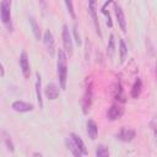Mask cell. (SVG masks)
<instances>
[{
  "label": "cell",
  "instance_id": "1",
  "mask_svg": "<svg viewBox=\"0 0 157 157\" xmlns=\"http://www.w3.org/2000/svg\"><path fill=\"white\" fill-rule=\"evenodd\" d=\"M56 72L59 77V85L61 90L66 88L67 81V56L63 49L58 50V61H56Z\"/></svg>",
  "mask_w": 157,
  "mask_h": 157
},
{
  "label": "cell",
  "instance_id": "2",
  "mask_svg": "<svg viewBox=\"0 0 157 157\" xmlns=\"http://www.w3.org/2000/svg\"><path fill=\"white\" fill-rule=\"evenodd\" d=\"M93 102V85L91 80H86V87H85V93L82 97V112L87 114L92 107Z\"/></svg>",
  "mask_w": 157,
  "mask_h": 157
},
{
  "label": "cell",
  "instance_id": "3",
  "mask_svg": "<svg viewBox=\"0 0 157 157\" xmlns=\"http://www.w3.org/2000/svg\"><path fill=\"white\" fill-rule=\"evenodd\" d=\"M0 17L2 23L9 28V31L12 29L11 25V1L4 0L0 2Z\"/></svg>",
  "mask_w": 157,
  "mask_h": 157
},
{
  "label": "cell",
  "instance_id": "4",
  "mask_svg": "<svg viewBox=\"0 0 157 157\" xmlns=\"http://www.w3.org/2000/svg\"><path fill=\"white\" fill-rule=\"evenodd\" d=\"M63 44H64V52L67 55H72L74 52V45H72V37L69 31V27L66 25L63 26Z\"/></svg>",
  "mask_w": 157,
  "mask_h": 157
},
{
  "label": "cell",
  "instance_id": "5",
  "mask_svg": "<svg viewBox=\"0 0 157 157\" xmlns=\"http://www.w3.org/2000/svg\"><path fill=\"white\" fill-rule=\"evenodd\" d=\"M88 12H90V16L92 18V22L94 25V28H96L97 34L102 38L101 26H99V21H98V16H97V2L96 1H90L88 2Z\"/></svg>",
  "mask_w": 157,
  "mask_h": 157
},
{
  "label": "cell",
  "instance_id": "6",
  "mask_svg": "<svg viewBox=\"0 0 157 157\" xmlns=\"http://www.w3.org/2000/svg\"><path fill=\"white\" fill-rule=\"evenodd\" d=\"M20 67H21V71H22V75L25 76V78H28L29 75H31V66H29V59H28V55L25 50L21 52V55H20Z\"/></svg>",
  "mask_w": 157,
  "mask_h": 157
},
{
  "label": "cell",
  "instance_id": "7",
  "mask_svg": "<svg viewBox=\"0 0 157 157\" xmlns=\"http://www.w3.org/2000/svg\"><path fill=\"white\" fill-rule=\"evenodd\" d=\"M136 136V131L132 129V128H126V126H123L120 128L119 132L117 134V137L124 142H130L135 139Z\"/></svg>",
  "mask_w": 157,
  "mask_h": 157
},
{
  "label": "cell",
  "instance_id": "8",
  "mask_svg": "<svg viewBox=\"0 0 157 157\" xmlns=\"http://www.w3.org/2000/svg\"><path fill=\"white\" fill-rule=\"evenodd\" d=\"M113 6H114V12H115V16H117L118 25H119L120 29H121L123 32H125V31H126V20H125L124 11H123L121 6H120L118 2H113Z\"/></svg>",
  "mask_w": 157,
  "mask_h": 157
},
{
  "label": "cell",
  "instance_id": "9",
  "mask_svg": "<svg viewBox=\"0 0 157 157\" xmlns=\"http://www.w3.org/2000/svg\"><path fill=\"white\" fill-rule=\"evenodd\" d=\"M43 43L48 50V53L50 55H54V50H55V42H54V37H53V33L47 29L43 34Z\"/></svg>",
  "mask_w": 157,
  "mask_h": 157
},
{
  "label": "cell",
  "instance_id": "10",
  "mask_svg": "<svg viewBox=\"0 0 157 157\" xmlns=\"http://www.w3.org/2000/svg\"><path fill=\"white\" fill-rule=\"evenodd\" d=\"M123 114H124V108L121 105H119V103L118 104H112L110 108L107 112V117H108L109 120H117Z\"/></svg>",
  "mask_w": 157,
  "mask_h": 157
},
{
  "label": "cell",
  "instance_id": "11",
  "mask_svg": "<svg viewBox=\"0 0 157 157\" xmlns=\"http://www.w3.org/2000/svg\"><path fill=\"white\" fill-rule=\"evenodd\" d=\"M113 97H114L115 101H118V103H125V101H126L124 88H123V86L119 81L115 82V85L113 86Z\"/></svg>",
  "mask_w": 157,
  "mask_h": 157
},
{
  "label": "cell",
  "instance_id": "12",
  "mask_svg": "<svg viewBox=\"0 0 157 157\" xmlns=\"http://www.w3.org/2000/svg\"><path fill=\"white\" fill-rule=\"evenodd\" d=\"M11 108L18 113H27V112L33 110V104L23 102V101H15V102H12Z\"/></svg>",
  "mask_w": 157,
  "mask_h": 157
},
{
  "label": "cell",
  "instance_id": "13",
  "mask_svg": "<svg viewBox=\"0 0 157 157\" xmlns=\"http://www.w3.org/2000/svg\"><path fill=\"white\" fill-rule=\"evenodd\" d=\"M44 94L50 101L56 99L58 96H59V88H58V86L55 83H48L47 87L44 88Z\"/></svg>",
  "mask_w": 157,
  "mask_h": 157
},
{
  "label": "cell",
  "instance_id": "14",
  "mask_svg": "<svg viewBox=\"0 0 157 157\" xmlns=\"http://www.w3.org/2000/svg\"><path fill=\"white\" fill-rule=\"evenodd\" d=\"M36 96H37V101L39 104V108L43 107V98H42V77L37 72L36 74Z\"/></svg>",
  "mask_w": 157,
  "mask_h": 157
},
{
  "label": "cell",
  "instance_id": "15",
  "mask_svg": "<svg viewBox=\"0 0 157 157\" xmlns=\"http://www.w3.org/2000/svg\"><path fill=\"white\" fill-rule=\"evenodd\" d=\"M70 137H71V140L74 141V144L78 147V150L82 152V155H83V156H86V155L88 153V151H87L86 145H85V142L82 141V139H81L77 134H75V132H71V134H70Z\"/></svg>",
  "mask_w": 157,
  "mask_h": 157
},
{
  "label": "cell",
  "instance_id": "16",
  "mask_svg": "<svg viewBox=\"0 0 157 157\" xmlns=\"http://www.w3.org/2000/svg\"><path fill=\"white\" fill-rule=\"evenodd\" d=\"M87 135L91 140H96V137L98 135V126H97L96 121L92 119H90L87 121Z\"/></svg>",
  "mask_w": 157,
  "mask_h": 157
},
{
  "label": "cell",
  "instance_id": "17",
  "mask_svg": "<svg viewBox=\"0 0 157 157\" xmlns=\"http://www.w3.org/2000/svg\"><path fill=\"white\" fill-rule=\"evenodd\" d=\"M65 144H66V147L71 151V153H72V156L74 157H82L83 155H82V152L78 150V147L74 144V141L71 140V137L70 136H67L66 139H65Z\"/></svg>",
  "mask_w": 157,
  "mask_h": 157
},
{
  "label": "cell",
  "instance_id": "18",
  "mask_svg": "<svg viewBox=\"0 0 157 157\" xmlns=\"http://www.w3.org/2000/svg\"><path fill=\"white\" fill-rule=\"evenodd\" d=\"M141 90H142V81L141 78H136L132 87H131V97L132 98H139L140 93H141Z\"/></svg>",
  "mask_w": 157,
  "mask_h": 157
},
{
  "label": "cell",
  "instance_id": "19",
  "mask_svg": "<svg viewBox=\"0 0 157 157\" xmlns=\"http://www.w3.org/2000/svg\"><path fill=\"white\" fill-rule=\"evenodd\" d=\"M29 23H31V28H32V32L34 34V38L37 40L40 39V28H39V25L37 23V21L34 20V17H29Z\"/></svg>",
  "mask_w": 157,
  "mask_h": 157
},
{
  "label": "cell",
  "instance_id": "20",
  "mask_svg": "<svg viewBox=\"0 0 157 157\" xmlns=\"http://www.w3.org/2000/svg\"><path fill=\"white\" fill-rule=\"evenodd\" d=\"M126 55H128V47H126L124 39H119V56H120V63H124Z\"/></svg>",
  "mask_w": 157,
  "mask_h": 157
},
{
  "label": "cell",
  "instance_id": "21",
  "mask_svg": "<svg viewBox=\"0 0 157 157\" xmlns=\"http://www.w3.org/2000/svg\"><path fill=\"white\" fill-rule=\"evenodd\" d=\"M114 50H115V39H114V34H110V36H109L108 47H107V54H108L109 58H113Z\"/></svg>",
  "mask_w": 157,
  "mask_h": 157
},
{
  "label": "cell",
  "instance_id": "22",
  "mask_svg": "<svg viewBox=\"0 0 157 157\" xmlns=\"http://www.w3.org/2000/svg\"><path fill=\"white\" fill-rule=\"evenodd\" d=\"M96 157H109V150L105 145H98L96 148Z\"/></svg>",
  "mask_w": 157,
  "mask_h": 157
},
{
  "label": "cell",
  "instance_id": "23",
  "mask_svg": "<svg viewBox=\"0 0 157 157\" xmlns=\"http://www.w3.org/2000/svg\"><path fill=\"white\" fill-rule=\"evenodd\" d=\"M2 135H4V141H5V145H6V147H7V150H9V151H11V152H13V150H15V147H13V144H12V140L10 139V135H9L7 132H4Z\"/></svg>",
  "mask_w": 157,
  "mask_h": 157
},
{
  "label": "cell",
  "instance_id": "24",
  "mask_svg": "<svg viewBox=\"0 0 157 157\" xmlns=\"http://www.w3.org/2000/svg\"><path fill=\"white\" fill-rule=\"evenodd\" d=\"M64 4H65V6L67 7V11L70 12L71 17L75 20V18H76V15H75V10H74V7H72V2H71V1H65Z\"/></svg>",
  "mask_w": 157,
  "mask_h": 157
},
{
  "label": "cell",
  "instance_id": "25",
  "mask_svg": "<svg viewBox=\"0 0 157 157\" xmlns=\"http://www.w3.org/2000/svg\"><path fill=\"white\" fill-rule=\"evenodd\" d=\"M74 34H75V40H76L77 45H80V44H81V39H80V34L77 33V28H76V26L74 27Z\"/></svg>",
  "mask_w": 157,
  "mask_h": 157
},
{
  "label": "cell",
  "instance_id": "26",
  "mask_svg": "<svg viewBox=\"0 0 157 157\" xmlns=\"http://www.w3.org/2000/svg\"><path fill=\"white\" fill-rule=\"evenodd\" d=\"M5 75V70H4V66H2V64L0 63V76H4Z\"/></svg>",
  "mask_w": 157,
  "mask_h": 157
},
{
  "label": "cell",
  "instance_id": "27",
  "mask_svg": "<svg viewBox=\"0 0 157 157\" xmlns=\"http://www.w3.org/2000/svg\"><path fill=\"white\" fill-rule=\"evenodd\" d=\"M33 157H44L42 153H39V152H36V153H33Z\"/></svg>",
  "mask_w": 157,
  "mask_h": 157
}]
</instances>
